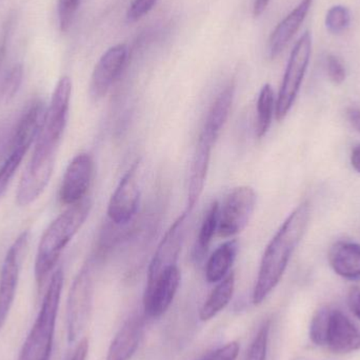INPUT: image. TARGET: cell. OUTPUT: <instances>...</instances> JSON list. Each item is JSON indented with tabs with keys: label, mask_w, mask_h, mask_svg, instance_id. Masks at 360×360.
<instances>
[{
	"label": "cell",
	"mask_w": 360,
	"mask_h": 360,
	"mask_svg": "<svg viewBox=\"0 0 360 360\" xmlns=\"http://www.w3.org/2000/svg\"><path fill=\"white\" fill-rule=\"evenodd\" d=\"M71 94V78L63 76L55 86L50 105L46 108L41 129L34 145L31 160L19 182L16 201L20 207H27L34 202L50 181L57 150L67 127Z\"/></svg>",
	"instance_id": "1"
},
{
	"label": "cell",
	"mask_w": 360,
	"mask_h": 360,
	"mask_svg": "<svg viewBox=\"0 0 360 360\" xmlns=\"http://www.w3.org/2000/svg\"><path fill=\"white\" fill-rule=\"evenodd\" d=\"M310 203L304 201L292 211L271 239L260 262L252 300L262 304L283 278L290 259L302 241L310 221Z\"/></svg>",
	"instance_id": "2"
},
{
	"label": "cell",
	"mask_w": 360,
	"mask_h": 360,
	"mask_svg": "<svg viewBox=\"0 0 360 360\" xmlns=\"http://www.w3.org/2000/svg\"><path fill=\"white\" fill-rule=\"evenodd\" d=\"M92 209L89 197L70 205L56 219L51 222L40 239L35 260V281L38 290L44 287L49 275L58 262L70 241L84 226Z\"/></svg>",
	"instance_id": "3"
},
{
	"label": "cell",
	"mask_w": 360,
	"mask_h": 360,
	"mask_svg": "<svg viewBox=\"0 0 360 360\" xmlns=\"http://www.w3.org/2000/svg\"><path fill=\"white\" fill-rule=\"evenodd\" d=\"M63 281V270L58 268L51 276L41 308L23 344L18 360H50Z\"/></svg>",
	"instance_id": "4"
},
{
	"label": "cell",
	"mask_w": 360,
	"mask_h": 360,
	"mask_svg": "<svg viewBox=\"0 0 360 360\" xmlns=\"http://www.w3.org/2000/svg\"><path fill=\"white\" fill-rule=\"evenodd\" d=\"M46 107L40 99L30 101L13 129L10 145L0 167V201L4 198L25 154L35 143L46 116Z\"/></svg>",
	"instance_id": "5"
},
{
	"label": "cell",
	"mask_w": 360,
	"mask_h": 360,
	"mask_svg": "<svg viewBox=\"0 0 360 360\" xmlns=\"http://www.w3.org/2000/svg\"><path fill=\"white\" fill-rule=\"evenodd\" d=\"M311 54H312V35L310 32L307 31L296 42L288 61L283 84L276 99L275 115L278 122L287 117L297 98L300 86L310 63Z\"/></svg>",
	"instance_id": "6"
},
{
	"label": "cell",
	"mask_w": 360,
	"mask_h": 360,
	"mask_svg": "<svg viewBox=\"0 0 360 360\" xmlns=\"http://www.w3.org/2000/svg\"><path fill=\"white\" fill-rule=\"evenodd\" d=\"M94 277L92 262H86L76 275L67 304L68 342L73 344L88 326L93 309Z\"/></svg>",
	"instance_id": "7"
},
{
	"label": "cell",
	"mask_w": 360,
	"mask_h": 360,
	"mask_svg": "<svg viewBox=\"0 0 360 360\" xmlns=\"http://www.w3.org/2000/svg\"><path fill=\"white\" fill-rule=\"evenodd\" d=\"M257 195L251 186L233 188L219 205L218 236L230 238L245 230L255 211Z\"/></svg>",
	"instance_id": "8"
},
{
	"label": "cell",
	"mask_w": 360,
	"mask_h": 360,
	"mask_svg": "<svg viewBox=\"0 0 360 360\" xmlns=\"http://www.w3.org/2000/svg\"><path fill=\"white\" fill-rule=\"evenodd\" d=\"M30 232L21 233L8 248L0 271V332L6 325L16 295L23 259L29 250Z\"/></svg>",
	"instance_id": "9"
},
{
	"label": "cell",
	"mask_w": 360,
	"mask_h": 360,
	"mask_svg": "<svg viewBox=\"0 0 360 360\" xmlns=\"http://www.w3.org/2000/svg\"><path fill=\"white\" fill-rule=\"evenodd\" d=\"M139 169V162L137 160L127 171L110 199L108 217L118 226L128 224L139 210L141 199Z\"/></svg>",
	"instance_id": "10"
},
{
	"label": "cell",
	"mask_w": 360,
	"mask_h": 360,
	"mask_svg": "<svg viewBox=\"0 0 360 360\" xmlns=\"http://www.w3.org/2000/svg\"><path fill=\"white\" fill-rule=\"evenodd\" d=\"M190 213L191 212L186 210L167 231L150 264L147 283L155 281L160 274L171 266H177L180 251L186 234Z\"/></svg>",
	"instance_id": "11"
},
{
	"label": "cell",
	"mask_w": 360,
	"mask_h": 360,
	"mask_svg": "<svg viewBox=\"0 0 360 360\" xmlns=\"http://www.w3.org/2000/svg\"><path fill=\"white\" fill-rule=\"evenodd\" d=\"M181 273L179 266H171L155 281L147 283L143 294V311L150 319H160L170 308L179 291Z\"/></svg>",
	"instance_id": "12"
},
{
	"label": "cell",
	"mask_w": 360,
	"mask_h": 360,
	"mask_svg": "<svg viewBox=\"0 0 360 360\" xmlns=\"http://www.w3.org/2000/svg\"><path fill=\"white\" fill-rule=\"evenodd\" d=\"M94 176V160L88 153H80L72 160L63 175L59 190L63 205H73L86 198Z\"/></svg>",
	"instance_id": "13"
},
{
	"label": "cell",
	"mask_w": 360,
	"mask_h": 360,
	"mask_svg": "<svg viewBox=\"0 0 360 360\" xmlns=\"http://www.w3.org/2000/svg\"><path fill=\"white\" fill-rule=\"evenodd\" d=\"M128 55L126 44L112 46L95 65L90 82V95L93 101L103 98L124 68Z\"/></svg>",
	"instance_id": "14"
},
{
	"label": "cell",
	"mask_w": 360,
	"mask_h": 360,
	"mask_svg": "<svg viewBox=\"0 0 360 360\" xmlns=\"http://www.w3.org/2000/svg\"><path fill=\"white\" fill-rule=\"evenodd\" d=\"M325 346L338 354L359 350L360 330L344 313L331 310Z\"/></svg>",
	"instance_id": "15"
},
{
	"label": "cell",
	"mask_w": 360,
	"mask_h": 360,
	"mask_svg": "<svg viewBox=\"0 0 360 360\" xmlns=\"http://www.w3.org/2000/svg\"><path fill=\"white\" fill-rule=\"evenodd\" d=\"M212 149H213V143L199 136L198 143L195 148L192 162H191L190 173H188L186 211L191 212L194 209L202 194L207 171H209Z\"/></svg>",
	"instance_id": "16"
},
{
	"label": "cell",
	"mask_w": 360,
	"mask_h": 360,
	"mask_svg": "<svg viewBox=\"0 0 360 360\" xmlns=\"http://www.w3.org/2000/svg\"><path fill=\"white\" fill-rule=\"evenodd\" d=\"M145 329L141 315H131L118 330L108 350L107 360H130L141 344Z\"/></svg>",
	"instance_id": "17"
},
{
	"label": "cell",
	"mask_w": 360,
	"mask_h": 360,
	"mask_svg": "<svg viewBox=\"0 0 360 360\" xmlns=\"http://www.w3.org/2000/svg\"><path fill=\"white\" fill-rule=\"evenodd\" d=\"M313 1L314 0H302L275 27L269 39V55L271 58L278 56L297 33L310 12Z\"/></svg>",
	"instance_id": "18"
},
{
	"label": "cell",
	"mask_w": 360,
	"mask_h": 360,
	"mask_svg": "<svg viewBox=\"0 0 360 360\" xmlns=\"http://www.w3.org/2000/svg\"><path fill=\"white\" fill-rule=\"evenodd\" d=\"M329 264L336 274L348 281L360 279V243L340 240L329 251Z\"/></svg>",
	"instance_id": "19"
},
{
	"label": "cell",
	"mask_w": 360,
	"mask_h": 360,
	"mask_svg": "<svg viewBox=\"0 0 360 360\" xmlns=\"http://www.w3.org/2000/svg\"><path fill=\"white\" fill-rule=\"evenodd\" d=\"M235 86L228 84L216 97L214 103L210 108L209 113L205 118V124L199 136L215 143L228 120L232 109L233 99H234Z\"/></svg>",
	"instance_id": "20"
},
{
	"label": "cell",
	"mask_w": 360,
	"mask_h": 360,
	"mask_svg": "<svg viewBox=\"0 0 360 360\" xmlns=\"http://www.w3.org/2000/svg\"><path fill=\"white\" fill-rule=\"evenodd\" d=\"M238 250V241L232 239L222 243L213 252L205 264V279L207 283H218L230 273Z\"/></svg>",
	"instance_id": "21"
},
{
	"label": "cell",
	"mask_w": 360,
	"mask_h": 360,
	"mask_svg": "<svg viewBox=\"0 0 360 360\" xmlns=\"http://www.w3.org/2000/svg\"><path fill=\"white\" fill-rule=\"evenodd\" d=\"M235 291V274L229 273L218 285L214 288L199 311L201 321H209L219 314L232 300Z\"/></svg>",
	"instance_id": "22"
},
{
	"label": "cell",
	"mask_w": 360,
	"mask_h": 360,
	"mask_svg": "<svg viewBox=\"0 0 360 360\" xmlns=\"http://www.w3.org/2000/svg\"><path fill=\"white\" fill-rule=\"evenodd\" d=\"M218 217H219V203L218 201H213L203 215L198 236L193 249V259L195 262H200L205 258L213 237L217 232Z\"/></svg>",
	"instance_id": "23"
},
{
	"label": "cell",
	"mask_w": 360,
	"mask_h": 360,
	"mask_svg": "<svg viewBox=\"0 0 360 360\" xmlns=\"http://www.w3.org/2000/svg\"><path fill=\"white\" fill-rule=\"evenodd\" d=\"M275 111H276V101H275L274 90L271 84H264L260 90L257 99L255 133L258 139H262L268 133Z\"/></svg>",
	"instance_id": "24"
},
{
	"label": "cell",
	"mask_w": 360,
	"mask_h": 360,
	"mask_svg": "<svg viewBox=\"0 0 360 360\" xmlns=\"http://www.w3.org/2000/svg\"><path fill=\"white\" fill-rule=\"evenodd\" d=\"M271 321H266L260 326L248 350L245 360H266L268 353L269 336H270Z\"/></svg>",
	"instance_id": "25"
},
{
	"label": "cell",
	"mask_w": 360,
	"mask_h": 360,
	"mask_svg": "<svg viewBox=\"0 0 360 360\" xmlns=\"http://www.w3.org/2000/svg\"><path fill=\"white\" fill-rule=\"evenodd\" d=\"M351 22V13L347 6H334L328 11L326 27L332 34H340L348 29Z\"/></svg>",
	"instance_id": "26"
},
{
	"label": "cell",
	"mask_w": 360,
	"mask_h": 360,
	"mask_svg": "<svg viewBox=\"0 0 360 360\" xmlns=\"http://www.w3.org/2000/svg\"><path fill=\"white\" fill-rule=\"evenodd\" d=\"M330 313L331 310L329 308L319 309L311 321L310 338L317 346H325Z\"/></svg>",
	"instance_id": "27"
},
{
	"label": "cell",
	"mask_w": 360,
	"mask_h": 360,
	"mask_svg": "<svg viewBox=\"0 0 360 360\" xmlns=\"http://www.w3.org/2000/svg\"><path fill=\"white\" fill-rule=\"evenodd\" d=\"M23 70L20 65H14L8 70L1 80V98L10 101L16 95L22 82Z\"/></svg>",
	"instance_id": "28"
},
{
	"label": "cell",
	"mask_w": 360,
	"mask_h": 360,
	"mask_svg": "<svg viewBox=\"0 0 360 360\" xmlns=\"http://www.w3.org/2000/svg\"><path fill=\"white\" fill-rule=\"evenodd\" d=\"M80 1L82 0H58L57 12H58L59 27H60L61 31H69Z\"/></svg>",
	"instance_id": "29"
},
{
	"label": "cell",
	"mask_w": 360,
	"mask_h": 360,
	"mask_svg": "<svg viewBox=\"0 0 360 360\" xmlns=\"http://www.w3.org/2000/svg\"><path fill=\"white\" fill-rule=\"evenodd\" d=\"M158 0H134L127 13L128 22H135L147 15L154 8Z\"/></svg>",
	"instance_id": "30"
},
{
	"label": "cell",
	"mask_w": 360,
	"mask_h": 360,
	"mask_svg": "<svg viewBox=\"0 0 360 360\" xmlns=\"http://www.w3.org/2000/svg\"><path fill=\"white\" fill-rule=\"evenodd\" d=\"M327 73L334 84H342L346 79V68L342 61L335 55H329L327 57Z\"/></svg>",
	"instance_id": "31"
},
{
	"label": "cell",
	"mask_w": 360,
	"mask_h": 360,
	"mask_svg": "<svg viewBox=\"0 0 360 360\" xmlns=\"http://www.w3.org/2000/svg\"><path fill=\"white\" fill-rule=\"evenodd\" d=\"M240 347L237 342H231L205 357L203 360H236L238 357Z\"/></svg>",
	"instance_id": "32"
},
{
	"label": "cell",
	"mask_w": 360,
	"mask_h": 360,
	"mask_svg": "<svg viewBox=\"0 0 360 360\" xmlns=\"http://www.w3.org/2000/svg\"><path fill=\"white\" fill-rule=\"evenodd\" d=\"M89 348H90L89 340L88 338H84V340H80L79 344L77 345L71 356L67 360H86L89 354Z\"/></svg>",
	"instance_id": "33"
},
{
	"label": "cell",
	"mask_w": 360,
	"mask_h": 360,
	"mask_svg": "<svg viewBox=\"0 0 360 360\" xmlns=\"http://www.w3.org/2000/svg\"><path fill=\"white\" fill-rule=\"evenodd\" d=\"M347 117L352 124L353 128L360 133V109L356 107H350L347 110Z\"/></svg>",
	"instance_id": "34"
},
{
	"label": "cell",
	"mask_w": 360,
	"mask_h": 360,
	"mask_svg": "<svg viewBox=\"0 0 360 360\" xmlns=\"http://www.w3.org/2000/svg\"><path fill=\"white\" fill-rule=\"evenodd\" d=\"M350 160L353 169L360 174V143L353 148L352 152H351Z\"/></svg>",
	"instance_id": "35"
},
{
	"label": "cell",
	"mask_w": 360,
	"mask_h": 360,
	"mask_svg": "<svg viewBox=\"0 0 360 360\" xmlns=\"http://www.w3.org/2000/svg\"><path fill=\"white\" fill-rule=\"evenodd\" d=\"M271 0H254L253 15L255 17L260 16L266 11V6Z\"/></svg>",
	"instance_id": "36"
},
{
	"label": "cell",
	"mask_w": 360,
	"mask_h": 360,
	"mask_svg": "<svg viewBox=\"0 0 360 360\" xmlns=\"http://www.w3.org/2000/svg\"><path fill=\"white\" fill-rule=\"evenodd\" d=\"M351 308L357 319H360V292L353 294L351 297Z\"/></svg>",
	"instance_id": "37"
},
{
	"label": "cell",
	"mask_w": 360,
	"mask_h": 360,
	"mask_svg": "<svg viewBox=\"0 0 360 360\" xmlns=\"http://www.w3.org/2000/svg\"><path fill=\"white\" fill-rule=\"evenodd\" d=\"M4 44H6V39L4 40L1 46H0V67H1L2 59H4V51H6V46H4ZM1 80H0V98H1Z\"/></svg>",
	"instance_id": "38"
}]
</instances>
